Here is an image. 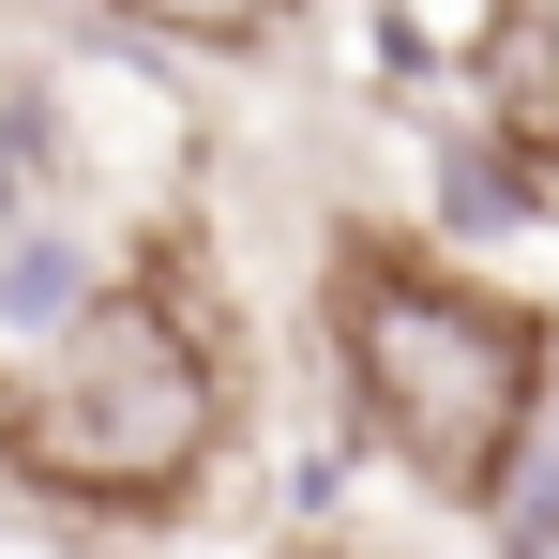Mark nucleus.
I'll list each match as a JSON object with an SVG mask.
<instances>
[{"label": "nucleus", "instance_id": "1", "mask_svg": "<svg viewBox=\"0 0 559 559\" xmlns=\"http://www.w3.org/2000/svg\"><path fill=\"white\" fill-rule=\"evenodd\" d=\"M333 364H348V408L378 424V454L408 468L424 499L484 514L530 439H545V393H559V333L514 302V287L454 273L393 227H348L333 242Z\"/></svg>", "mask_w": 559, "mask_h": 559}, {"label": "nucleus", "instance_id": "2", "mask_svg": "<svg viewBox=\"0 0 559 559\" xmlns=\"http://www.w3.org/2000/svg\"><path fill=\"white\" fill-rule=\"evenodd\" d=\"M0 454L76 514H182L227 454V348L167 273L92 287L31 364L0 378Z\"/></svg>", "mask_w": 559, "mask_h": 559}, {"label": "nucleus", "instance_id": "3", "mask_svg": "<svg viewBox=\"0 0 559 559\" xmlns=\"http://www.w3.org/2000/svg\"><path fill=\"white\" fill-rule=\"evenodd\" d=\"M121 31H152V46H273L302 0H106Z\"/></svg>", "mask_w": 559, "mask_h": 559}]
</instances>
